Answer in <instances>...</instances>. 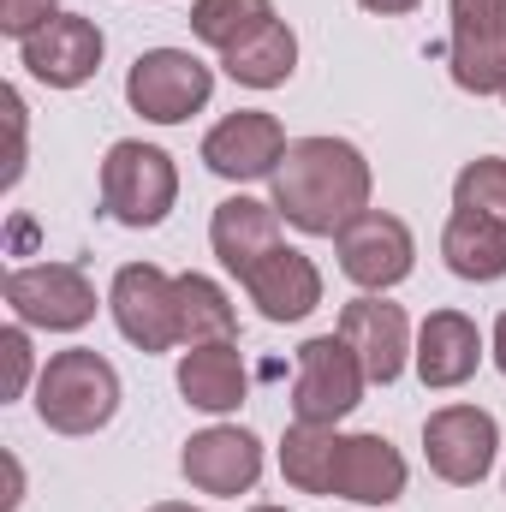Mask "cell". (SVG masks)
<instances>
[{"instance_id": "cell-13", "label": "cell", "mask_w": 506, "mask_h": 512, "mask_svg": "<svg viewBox=\"0 0 506 512\" xmlns=\"http://www.w3.org/2000/svg\"><path fill=\"white\" fill-rule=\"evenodd\" d=\"M179 471L191 489L203 495H221V501H239L262 483V441L239 423H215V429H197L179 453Z\"/></svg>"}, {"instance_id": "cell-9", "label": "cell", "mask_w": 506, "mask_h": 512, "mask_svg": "<svg viewBox=\"0 0 506 512\" xmlns=\"http://www.w3.org/2000/svg\"><path fill=\"white\" fill-rule=\"evenodd\" d=\"M495 453H501V423L483 405H441V411H429V423H423V459H429V471L441 483L477 489L495 471Z\"/></svg>"}, {"instance_id": "cell-32", "label": "cell", "mask_w": 506, "mask_h": 512, "mask_svg": "<svg viewBox=\"0 0 506 512\" xmlns=\"http://www.w3.org/2000/svg\"><path fill=\"white\" fill-rule=\"evenodd\" d=\"M501 102H506V90H501Z\"/></svg>"}, {"instance_id": "cell-7", "label": "cell", "mask_w": 506, "mask_h": 512, "mask_svg": "<svg viewBox=\"0 0 506 512\" xmlns=\"http://www.w3.org/2000/svg\"><path fill=\"white\" fill-rule=\"evenodd\" d=\"M108 310H114V328L126 334L137 352L185 346V334H179V274H167L155 262H126L114 274Z\"/></svg>"}, {"instance_id": "cell-4", "label": "cell", "mask_w": 506, "mask_h": 512, "mask_svg": "<svg viewBox=\"0 0 506 512\" xmlns=\"http://www.w3.org/2000/svg\"><path fill=\"white\" fill-rule=\"evenodd\" d=\"M209 96H215V72L191 48H149V54L131 60V72H126L131 114H143L155 126H179V120L203 114Z\"/></svg>"}, {"instance_id": "cell-5", "label": "cell", "mask_w": 506, "mask_h": 512, "mask_svg": "<svg viewBox=\"0 0 506 512\" xmlns=\"http://www.w3.org/2000/svg\"><path fill=\"white\" fill-rule=\"evenodd\" d=\"M364 364L340 334H316L298 346V376H292V423H340L364 405Z\"/></svg>"}, {"instance_id": "cell-8", "label": "cell", "mask_w": 506, "mask_h": 512, "mask_svg": "<svg viewBox=\"0 0 506 512\" xmlns=\"http://www.w3.org/2000/svg\"><path fill=\"white\" fill-rule=\"evenodd\" d=\"M447 66L465 96L506 90V0H447Z\"/></svg>"}, {"instance_id": "cell-19", "label": "cell", "mask_w": 506, "mask_h": 512, "mask_svg": "<svg viewBox=\"0 0 506 512\" xmlns=\"http://www.w3.org/2000/svg\"><path fill=\"white\" fill-rule=\"evenodd\" d=\"M209 245H215L227 274H245L251 262H262L280 245V209L256 203V197H227L209 221Z\"/></svg>"}, {"instance_id": "cell-25", "label": "cell", "mask_w": 506, "mask_h": 512, "mask_svg": "<svg viewBox=\"0 0 506 512\" xmlns=\"http://www.w3.org/2000/svg\"><path fill=\"white\" fill-rule=\"evenodd\" d=\"M453 209L506 221V155H477V161L459 167V179H453Z\"/></svg>"}, {"instance_id": "cell-21", "label": "cell", "mask_w": 506, "mask_h": 512, "mask_svg": "<svg viewBox=\"0 0 506 512\" xmlns=\"http://www.w3.org/2000/svg\"><path fill=\"white\" fill-rule=\"evenodd\" d=\"M221 66H227V78L245 84V90H280V84L298 72V36H292L286 18H274V24H262L256 36H245L239 48H227Z\"/></svg>"}, {"instance_id": "cell-1", "label": "cell", "mask_w": 506, "mask_h": 512, "mask_svg": "<svg viewBox=\"0 0 506 512\" xmlns=\"http://www.w3.org/2000/svg\"><path fill=\"white\" fill-rule=\"evenodd\" d=\"M370 161L346 137H292L286 161L274 167V209L286 227L310 239H340L370 209Z\"/></svg>"}, {"instance_id": "cell-2", "label": "cell", "mask_w": 506, "mask_h": 512, "mask_svg": "<svg viewBox=\"0 0 506 512\" xmlns=\"http://www.w3.org/2000/svg\"><path fill=\"white\" fill-rule=\"evenodd\" d=\"M120 411V370L90 352V346H72V352H54L36 376V417L54 429V435H96L108 429Z\"/></svg>"}, {"instance_id": "cell-6", "label": "cell", "mask_w": 506, "mask_h": 512, "mask_svg": "<svg viewBox=\"0 0 506 512\" xmlns=\"http://www.w3.org/2000/svg\"><path fill=\"white\" fill-rule=\"evenodd\" d=\"M6 304L24 328L78 334L96 322V286L78 262H30L6 274Z\"/></svg>"}, {"instance_id": "cell-18", "label": "cell", "mask_w": 506, "mask_h": 512, "mask_svg": "<svg viewBox=\"0 0 506 512\" xmlns=\"http://www.w3.org/2000/svg\"><path fill=\"white\" fill-rule=\"evenodd\" d=\"M245 358H239V346L233 340H215V346H191L185 358H179V393H185V405H197V411H209V417H227V411H239L245 405Z\"/></svg>"}, {"instance_id": "cell-29", "label": "cell", "mask_w": 506, "mask_h": 512, "mask_svg": "<svg viewBox=\"0 0 506 512\" xmlns=\"http://www.w3.org/2000/svg\"><path fill=\"white\" fill-rule=\"evenodd\" d=\"M489 352H495V364H501V376H506V310H501V322H495V340H489Z\"/></svg>"}, {"instance_id": "cell-26", "label": "cell", "mask_w": 506, "mask_h": 512, "mask_svg": "<svg viewBox=\"0 0 506 512\" xmlns=\"http://www.w3.org/2000/svg\"><path fill=\"white\" fill-rule=\"evenodd\" d=\"M60 18V0H0V30L12 36V42H30L42 24H54Z\"/></svg>"}, {"instance_id": "cell-16", "label": "cell", "mask_w": 506, "mask_h": 512, "mask_svg": "<svg viewBox=\"0 0 506 512\" xmlns=\"http://www.w3.org/2000/svg\"><path fill=\"white\" fill-rule=\"evenodd\" d=\"M239 286L268 322H304L322 304V268L292 245H274L262 262H251L239 274Z\"/></svg>"}, {"instance_id": "cell-15", "label": "cell", "mask_w": 506, "mask_h": 512, "mask_svg": "<svg viewBox=\"0 0 506 512\" xmlns=\"http://www.w3.org/2000/svg\"><path fill=\"white\" fill-rule=\"evenodd\" d=\"M405 459L387 435H340V459H334V483L328 495L334 501H352V507H393L405 495Z\"/></svg>"}, {"instance_id": "cell-11", "label": "cell", "mask_w": 506, "mask_h": 512, "mask_svg": "<svg viewBox=\"0 0 506 512\" xmlns=\"http://www.w3.org/2000/svg\"><path fill=\"white\" fill-rule=\"evenodd\" d=\"M102 54H108L102 24L84 18V12H60V18L42 24L30 42H18L24 72H30L36 84H48V90H78V84H90V78L102 72Z\"/></svg>"}, {"instance_id": "cell-31", "label": "cell", "mask_w": 506, "mask_h": 512, "mask_svg": "<svg viewBox=\"0 0 506 512\" xmlns=\"http://www.w3.org/2000/svg\"><path fill=\"white\" fill-rule=\"evenodd\" d=\"M251 512H292V507H251Z\"/></svg>"}, {"instance_id": "cell-23", "label": "cell", "mask_w": 506, "mask_h": 512, "mask_svg": "<svg viewBox=\"0 0 506 512\" xmlns=\"http://www.w3.org/2000/svg\"><path fill=\"white\" fill-rule=\"evenodd\" d=\"M179 334L185 346H215L239 334V310L209 274H179Z\"/></svg>"}, {"instance_id": "cell-3", "label": "cell", "mask_w": 506, "mask_h": 512, "mask_svg": "<svg viewBox=\"0 0 506 512\" xmlns=\"http://www.w3.org/2000/svg\"><path fill=\"white\" fill-rule=\"evenodd\" d=\"M179 203V167L167 149L143 143V137H120L102 155V209L120 227H161Z\"/></svg>"}, {"instance_id": "cell-20", "label": "cell", "mask_w": 506, "mask_h": 512, "mask_svg": "<svg viewBox=\"0 0 506 512\" xmlns=\"http://www.w3.org/2000/svg\"><path fill=\"white\" fill-rule=\"evenodd\" d=\"M441 256L459 280H501L506 274V221L495 215H471V209H453L447 227H441Z\"/></svg>"}, {"instance_id": "cell-30", "label": "cell", "mask_w": 506, "mask_h": 512, "mask_svg": "<svg viewBox=\"0 0 506 512\" xmlns=\"http://www.w3.org/2000/svg\"><path fill=\"white\" fill-rule=\"evenodd\" d=\"M149 512H203V507H185V501H161V507H149Z\"/></svg>"}, {"instance_id": "cell-22", "label": "cell", "mask_w": 506, "mask_h": 512, "mask_svg": "<svg viewBox=\"0 0 506 512\" xmlns=\"http://www.w3.org/2000/svg\"><path fill=\"white\" fill-rule=\"evenodd\" d=\"M334 459H340V429L334 423H292L280 435V477L298 495H328Z\"/></svg>"}, {"instance_id": "cell-17", "label": "cell", "mask_w": 506, "mask_h": 512, "mask_svg": "<svg viewBox=\"0 0 506 512\" xmlns=\"http://www.w3.org/2000/svg\"><path fill=\"white\" fill-rule=\"evenodd\" d=\"M483 364V334L465 310H429L411 346V370L423 387H465Z\"/></svg>"}, {"instance_id": "cell-27", "label": "cell", "mask_w": 506, "mask_h": 512, "mask_svg": "<svg viewBox=\"0 0 506 512\" xmlns=\"http://www.w3.org/2000/svg\"><path fill=\"white\" fill-rule=\"evenodd\" d=\"M0 352H6V399H18V393L30 387V376H42L36 358H30V334H24V322L0 328Z\"/></svg>"}, {"instance_id": "cell-12", "label": "cell", "mask_w": 506, "mask_h": 512, "mask_svg": "<svg viewBox=\"0 0 506 512\" xmlns=\"http://www.w3.org/2000/svg\"><path fill=\"white\" fill-rule=\"evenodd\" d=\"M286 126L262 108H239L227 120H215L203 137V167L215 179H233V185H251V179H274V167L286 161Z\"/></svg>"}, {"instance_id": "cell-24", "label": "cell", "mask_w": 506, "mask_h": 512, "mask_svg": "<svg viewBox=\"0 0 506 512\" xmlns=\"http://www.w3.org/2000/svg\"><path fill=\"white\" fill-rule=\"evenodd\" d=\"M262 24H274V0H191V36L215 54L239 48Z\"/></svg>"}, {"instance_id": "cell-28", "label": "cell", "mask_w": 506, "mask_h": 512, "mask_svg": "<svg viewBox=\"0 0 506 512\" xmlns=\"http://www.w3.org/2000/svg\"><path fill=\"white\" fill-rule=\"evenodd\" d=\"M364 12H376V18H405V12H417L423 0H358Z\"/></svg>"}, {"instance_id": "cell-14", "label": "cell", "mask_w": 506, "mask_h": 512, "mask_svg": "<svg viewBox=\"0 0 506 512\" xmlns=\"http://www.w3.org/2000/svg\"><path fill=\"white\" fill-rule=\"evenodd\" d=\"M352 352H358V364H364V376L376 387L399 382L405 376V364H411V322H405V310L399 304H387V292H364V298H352L346 310H340V328H334Z\"/></svg>"}, {"instance_id": "cell-10", "label": "cell", "mask_w": 506, "mask_h": 512, "mask_svg": "<svg viewBox=\"0 0 506 512\" xmlns=\"http://www.w3.org/2000/svg\"><path fill=\"white\" fill-rule=\"evenodd\" d=\"M334 251H340V274H346L352 286H364V292H393V286L411 280V268H417V239H411V227H405L399 215H387V209H364V215L334 239Z\"/></svg>"}]
</instances>
